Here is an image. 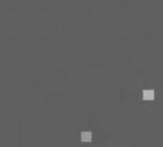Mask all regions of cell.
Returning <instances> with one entry per match:
<instances>
[{
    "label": "cell",
    "mask_w": 163,
    "mask_h": 147,
    "mask_svg": "<svg viewBox=\"0 0 163 147\" xmlns=\"http://www.w3.org/2000/svg\"><path fill=\"white\" fill-rule=\"evenodd\" d=\"M142 98L145 99V101H151V99H154V91H151V89L144 91L142 92Z\"/></svg>",
    "instance_id": "6da1fadb"
},
{
    "label": "cell",
    "mask_w": 163,
    "mask_h": 147,
    "mask_svg": "<svg viewBox=\"0 0 163 147\" xmlns=\"http://www.w3.org/2000/svg\"><path fill=\"white\" fill-rule=\"evenodd\" d=\"M80 137H82V141L83 142H91L92 141V133H91V132H82Z\"/></svg>",
    "instance_id": "7a4b0ae2"
}]
</instances>
